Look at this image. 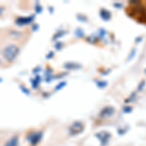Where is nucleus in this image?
Segmentation results:
<instances>
[{"label":"nucleus","mask_w":146,"mask_h":146,"mask_svg":"<svg viewBox=\"0 0 146 146\" xmlns=\"http://www.w3.org/2000/svg\"><path fill=\"white\" fill-rule=\"evenodd\" d=\"M19 53V48L15 45H11L4 50V56L9 60H12L16 58V56Z\"/></svg>","instance_id":"f257e3e1"},{"label":"nucleus","mask_w":146,"mask_h":146,"mask_svg":"<svg viewBox=\"0 0 146 146\" xmlns=\"http://www.w3.org/2000/svg\"><path fill=\"white\" fill-rule=\"evenodd\" d=\"M131 108H129V107H128V108H126V110H124V111H126V112H129V110H131Z\"/></svg>","instance_id":"f03ea898"}]
</instances>
